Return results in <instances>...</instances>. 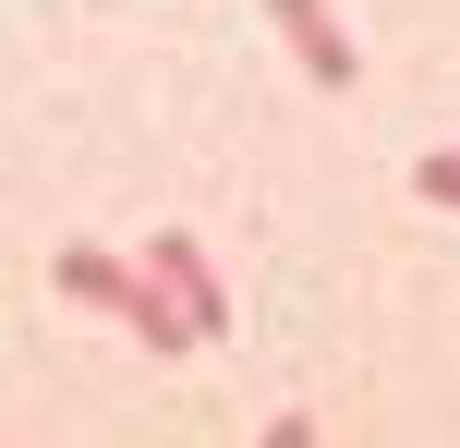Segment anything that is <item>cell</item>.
Segmentation results:
<instances>
[{
    "mask_svg": "<svg viewBox=\"0 0 460 448\" xmlns=\"http://www.w3.org/2000/svg\"><path fill=\"white\" fill-rule=\"evenodd\" d=\"M412 194H424V206H448V218H460V145H437V158H412Z\"/></svg>",
    "mask_w": 460,
    "mask_h": 448,
    "instance_id": "obj_5",
    "label": "cell"
},
{
    "mask_svg": "<svg viewBox=\"0 0 460 448\" xmlns=\"http://www.w3.org/2000/svg\"><path fill=\"white\" fill-rule=\"evenodd\" d=\"M134 267H146V255H134ZM121 328H134V339H146V352H158V364H182V352H207V339H194V315L170 303L158 279H134V303H121Z\"/></svg>",
    "mask_w": 460,
    "mask_h": 448,
    "instance_id": "obj_4",
    "label": "cell"
},
{
    "mask_svg": "<svg viewBox=\"0 0 460 448\" xmlns=\"http://www.w3.org/2000/svg\"><path fill=\"white\" fill-rule=\"evenodd\" d=\"M267 13H279V37H291L303 85H327V97H351V85H364V61H351V24L327 13V0H267Z\"/></svg>",
    "mask_w": 460,
    "mask_h": 448,
    "instance_id": "obj_2",
    "label": "cell"
},
{
    "mask_svg": "<svg viewBox=\"0 0 460 448\" xmlns=\"http://www.w3.org/2000/svg\"><path fill=\"white\" fill-rule=\"evenodd\" d=\"M134 255H146V279H158L170 303L194 315V339H230V291H218V255H207L194 231H158V242H134Z\"/></svg>",
    "mask_w": 460,
    "mask_h": 448,
    "instance_id": "obj_1",
    "label": "cell"
},
{
    "mask_svg": "<svg viewBox=\"0 0 460 448\" xmlns=\"http://www.w3.org/2000/svg\"><path fill=\"white\" fill-rule=\"evenodd\" d=\"M49 279H61V303H85V315H121L146 267H134V255H110V242H61V267H49Z\"/></svg>",
    "mask_w": 460,
    "mask_h": 448,
    "instance_id": "obj_3",
    "label": "cell"
}]
</instances>
